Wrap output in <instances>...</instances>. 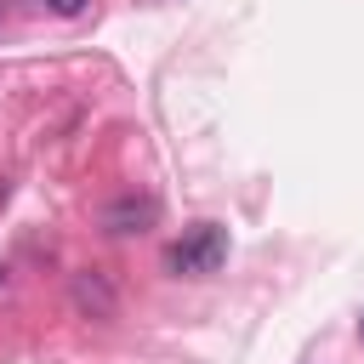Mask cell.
<instances>
[{"label":"cell","instance_id":"6da1fadb","mask_svg":"<svg viewBox=\"0 0 364 364\" xmlns=\"http://www.w3.org/2000/svg\"><path fill=\"white\" fill-rule=\"evenodd\" d=\"M222 262H228V233H222L216 222L188 228V233L165 250V267H171L176 279H205V273H216Z\"/></svg>","mask_w":364,"mask_h":364},{"label":"cell","instance_id":"7a4b0ae2","mask_svg":"<svg viewBox=\"0 0 364 364\" xmlns=\"http://www.w3.org/2000/svg\"><path fill=\"white\" fill-rule=\"evenodd\" d=\"M131 222H136V228L154 222V199H125V205L108 210V233H131Z\"/></svg>","mask_w":364,"mask_h":364},{"label":"cell","instance_id":"3957f363","mask_svg":"<svg viewBox=\"0 0 364 364\" xmlns=\"http://www.w3.org/2000/svg\"><path fill=\"white\" fill-rule=\"evenodd\" d=\"M46 6H51V11H63V17H74V11L85 6V0H46Z\"/></svg>","mask_w":364,"mask_h":364}]
</instances>
